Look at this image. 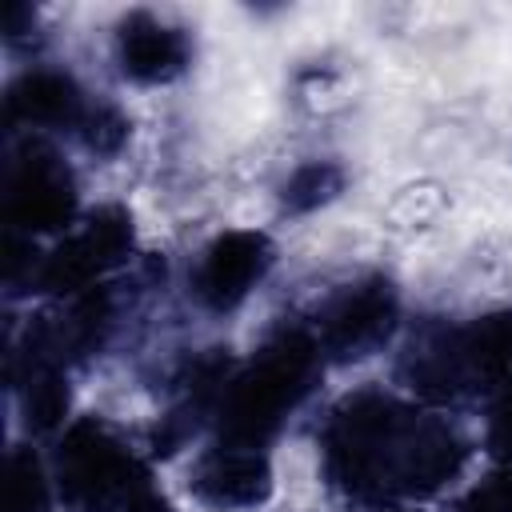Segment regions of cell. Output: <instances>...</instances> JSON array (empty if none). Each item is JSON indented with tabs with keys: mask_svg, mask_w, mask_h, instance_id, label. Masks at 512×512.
<instances>
[{
	"mask_svg": "<svg viewBox=\"0 0 512 512\" xmlns=\"http://www.w3.org/2000/svg\"><path fill=\"white\" fill-rule=\"evenodd\" d=\"M412 388L428 396H460L512 376V312H492L468 328L432 332L408 356Z\"/></svg>",
	"mask_w": 512,
	"mask_h": 512,
	"instance_id": "cell-3",
	"label": "cell"
},
{
	"mask_svg": "<svg viewBox=\"0 0 512 512\" xmlns=\"http://www.w3.org/2000/svg\"><path fill=\"white\" fill-rule=\"evenodd\" d=\"M4 208H8V220L28 228V232L64 228L72 220V212H76L72 172L48 148H28L8 172Z\"/></svg>",
	"mask_w": 512,
	"mask_h": 512,
	"instance_id": "cell-7",
	"label": "cell"
},
{
	"mask_svg": "<svg viewBox=\"0 0 512 512\" xmlns=\"http://www.w3.org/2000/svg\"><path fill=\"white\" fill-rule=\"evenodd\" d=\"M64 412H68V384H64V376L56 372L52 360L36 356L32 372L24 380V420H28V428L48 432L64 420Z\"/></svg>",
	"mask_w": 512,
	"mask_h": 512,
	"instance_id": "cell-12",
	"label": "cell"
},
{
	"mask_svg": "<svg viewBox=\"0 0 512 512\" xmlns=\"http://www.w3.org/2000/svg\"><path fill=\"white\" fill-rule=\"evenodd\" d=\"M396 292L388 280L368 276L360 284H348L340 296L328 300L320 312V336L316 344L332 352L336 360H360L376 352L392 328H396Z\"/></svg>",
	"mask_w": 512,
	"mask_h": 512,
	"instance_id": "cell-6",
	"label": "cell"
},
{
	"mask_svg": "<svg viewBox=\"0 0 512 512\" xmlns=\"http://www.w3.org/2000/svg\"><path fill=\"white\" fill-rule=\"evenodd\" d=\"M272 488V468L264 452L244 444H224L208 452L192 472V492L212 508H248L260 504Z\"/></svg>",
	"mask_w": 512,
	"mask_h": 512,
	"instance_id": "cell-10",
	"label": "cell"
},
{
	"mask_svg": "<svg viewBox=\"0 0 512 512\" xmlns=\"http://www.w3.org/2000/svg\"><path fill=\"white\" fill-rule=\"evenodd\" d=\"M464 512H512V472L488 476L464 504Z\"/></svg>",
	"mask_w": 512,
	"mask_h": 512,
	"instance_id": "cell-16",
	"label": "cell"
},
{
	"mask_svg": "<svg viewBox=\"0 0 512 512\" xmlns=\"http://www.w3.org/2000/svg\"><path fill=\"white\" fill-rule=\"evenodd\" d=\"M132 248V220L124 208H100L84 220L76 236H68L60 248H52L36 268L32 280L44 292H76L88 288L100 272L120 264Z\"/></svg>",
	"mask_w": 512,
	"mask_h": 512,
	"instance_id": "cell-5",
	"label": "cell"
},
{
	"mask_svg": "<svg viewBox=\"0 0 512 512\" xmlns=\"http://www.w3.org/2000/svg\"><path fill=\"white\" fill-rule=\"evenodd\" d=\"M460 460L464 444L444 420L380 392L344 400L324 432V468L356 500L424 496L456 476Z\"/></svg>",
	"mask_w": 512,
	"mask_h": 512,
	"instance_id": "cell-1",
	"label": "cell"
},
{
	"mask_svg": "<svg viewBox=\"0 0 512 512\" xmlns=\"http://www.w3.org/2000/svg\"><path fill=\"white\" fill-rule=\"evenodd\" d=\"M320 376V344L300 332H276L248 368H240L220 392V436L224 444L260 448L284 416L312 392Z\"/></svg>",
	"mask_w": 512,
	"mask_h": 512,
	"instance_id": "cell-2",
	"label": "cell"
},
{
	"mask_svg": "<svg viewBox=\"0 0 512 512\" xmlns=\"http://www.w3.org/2000/svg\"><path fill=\"white\" fill-rule=\"evenodd\" d=\"M120 512H168V504L160 500V496H152V492H140L128 508H120Z\"/></svg>",
	"mask_w": 512,
	"mask_h": 512,
	"instance_id": "cell-18",
	"label": "cell"
},
{
	"mask_svg": "<svg viewBox=\"0 0 512 512\" xmlns=\"http://www.w3.org/2000/svg\"><path fill=\"white\" fill-rule=\"evenodd\" d=\"M44 504H48V484L40 460L16 448L4 464V512H44Z\"/></svg>",
	"mask_w": 512,
	"mask_h": 512,
	"instance_id": "cell-13",
	"label": "cell"
},
{
	"mask_svg": "<svg viewBox=\"0 0 512 512\" xmlns=\"http://www.w3.org/2000/svg\"><path fill=\"white\" fill-rule=\"evenodd\" d=\"M56 480L80 512H120L144 492V468L100 420H76L56 452Z\"/></svg>",
	"mask_w": 512,
	"mask_h": 512,
	"instance_id": "cell-4",
	"label": "cell"
},
{
	"mask_svg": "<svg viewBox=\"0 0 512 512\" xmlns=\"http://www.w3.org/2000/svg\"><path fill=\"white\" fill-rule=\"evenodd\" d=\"M340 188H344V172H340L336 164H328V160H312V164H304V168H296V172L288 176V184H284V204H288L292 212H308V208L328 204Z\"/></svg>",
	"mask_w": 512,
	"mask_h": 512,
	"instance_id": "cell-14",
	"label": "cell"
},
{
	"mask_svg": "<svg viewBox=\"0 0 512 512\" xmlns=\"http://www.w3.org/2000/svg\"><path fill=\"white\" fill-rule=\"evenodd\" d=\"M116 60L124 76L140 84H164L188 64V36L152 12H132L116 32Z\"/></svg>",
	"mask_w": 512,
	"mask_h": 512,
	"instance_id": "cell-9",
	"label": "cell"
},
{
	"mask_svg": "<svg viewBox=\"0 0 512 512\" xmlns=\"http://www.w3.org/2000/svg\"><path fill=\"white\" fill-rule=\"evenodd\" d=\"M492 448L512 464V380L504 384V392L492 408Z\"/></svg>",
	"mask_w": 512,
	"mask_h": 512,
	"instance_id": "cell-17",
	"label": "cell"
},
{
	"mask_svg": "<svg viewBox=\"0 0 512 512\" xmlns=\"http://www.w3.org/2000/svg\"><path fill=\"white\" fill-rule=\"evenodd\" d=\"M8 116L32 128H72L84 124L88 108L72 76L52 68H32L8 88Z\"/></svg>",
	"mask_w": 512,
	"mask_h": 512,
	"instance_id": "cell-11",
	"label": "cell"
},
{
	"mask_svg": "<svg viewBox=\"0 0 512 512\" xmlns=\"http://www.w3.org/2000/svg\"><path fill=\"white\" fill-rule=\"evenodd\" d=\"M80 132H84V144H88L92 152H104V156H108V152H116V148L128 140V120H124L120 108L96 104V108H88Z\"/></svg>",
	"mask_w": 512,
	"mask_h": 512,
	"instance_id": "cell-15",
	"label": "cell"
},
{
	"mask_svg": "<svg viewBox=\"0 0 512 512\" xmlns=\"http://www.w3.org/2000/svg\"><path fill=\"white\" fill-rule=\"evenodd\" d=\"M268 264H272V244L264 232H244V228L224 232L204 248L192 272V292L200 296V304L228 312L260 284Z\"/></svg>",
	"mask_w": 512,
	"mask_h": 512,
	"instance_id": "cell-8",
	"label": "cell"
}]
</instances>
